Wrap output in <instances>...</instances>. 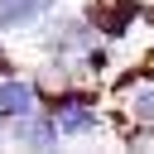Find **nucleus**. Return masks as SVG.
Listing matches in <instances>:
<instances>
[{
    "label": "nucleus",
    "instance_id": "nucleus-1",
    "mask_svg": "<svg viewBox=\"0 0 154 154\" xmlns=\"http://www.w3.org/2000/svg\"><path fill=\"white\" fill-rule=\"evenodd\" d=\"M19 125H14V140H24V144H58V125L53 120H38L34 111H24V116H14Z\"/></svg>",
    "mask_w": 154,
    "mask_h": 154
},
{
    "label": "nucleus",
    "instance_id": "nucleus-2",
    "mask_svg": "<svg viewBox=\"0 0 154 154\" xmlns=\"http://www.w3.org/2000/svg\"><path fill=\"white\" fill-rule=\"evenodd\" d=\"M34 111V91L24 82H0V116H24Z\"/></svg>",
    "mask_w": 154,
    "mask_h": 154
},
{
    "label": "nucleus",
    "instance_id": "nucleus-3",
    "mask_svg": "<svg viewBox=\"0 0 154 154\" xmlns=\"http://www.w3.org/2000/svg\"><path fill=\"white\" fill-rule=\"evenodd\" d=\"M87 130H96V116H91V111L67 106V111L58 116V135H87Z\"/></svg>",
    "mask_w": 154,
    "mask_h": 154
},
{
    "label": "nucleus",
    "instance_id": "nucleus-4",
    "mask_svg": "<svg viewBox=\"0 0 154 154\" xmlns=\"http://www.w3.org/2000/svg\"><path fill=\"white\" fill-rule=\"evenodd\" d=\"M135 116L140 120H154V91H140L135 96Z\"/></svg>",
    "mask_w": 154,
    "mask_h": 154
},
{
    "label": "nucleus",
    "instance_id": "nucleus-5",
    "mask_svg": "<svg viewBox=\"0 0 154 154\" xmlns=\"http://www.w3.org/2000/svg\"><path fill=\"white\" fill-rule=\"evenodd\" d=\"M0 135H5V130H0Z\"/></svg>",
    "mask_w": 154,
    "mask_h": 154
}]
</instances>
